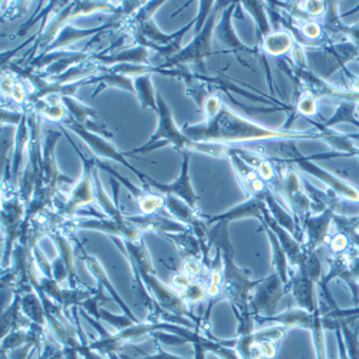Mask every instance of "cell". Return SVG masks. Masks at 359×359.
<instances>
[{"mask_svg": "<svg viewBox=\"0 0 359 359\" xmlns=\"http://www.w3.org/2000/svg\"><path fill=\"white\" fill-rule=\"evenodd\" d=\"M57 126H62V127H65V128H69L72 133H75L82 141H85V144H86L89 148L93 149L94 156H97V157H100V158H108V160H112V161H115V163H119V164L126 165V167H127L128 170H131L135 175H138V178L142 182L144 189L148 187V183L151 182V177H148V175H145L144 172H141L140 170L134 168V167L127 161L126 154H124V153H119L118 149H116L107 138H104V137H101V135H98V134H95V133H93V131H89L88 128H85V127L81 126L79 123L74 121V119L69 118V116H67V118L64 119V121H62L61 124H57Z\"/></svg>", "mask_w": 359, "mask_h": 359, "instance_id": "cell-10", "label": "cell"}, {"mask_svg": "<svg viewBox=\"0 0 359 359\" xmlns=\"http://www.w3.org/2000/svg\"><path fill=\"white\" fill-rule=\"evenodd\" d=\"M118 355H119V358H121V359H186V358H182V356H177V355H172V353L165 352L158 344H157V352L153 353V355H144V356H141V358H133V356L124 355V353H118ZM109 358H111V359H118V358L115 356V353L111 355Z\"/></svg>", "mask_w": 359, "mask_h": 359, "instance_id": "cell-42", "label": "cell"}, {"mask_svg": "<svg viewBox=\"0 0 359 359\" xmlns=\"http://www.w3.org/2000/svg\"><path fill=\"white\" fill-rule=\"evenodd\" d=\"M242 8H245L256 20L257 25V36L260 41H263L266 36L272 34V26L267 20L264 5L262 2H241Z\"/></svg>", "mask_w": 359, "mask_h": 359, "instance_id": "cell-36", "label": "cell"}, {"mask_svg": "<svg viewBox=\"0 0 359 359\" xmlns=\"http://www.w3.org/2000/svg\"><path fill=\"white\" fill-rule=\"evenodd\" d=\"M72 144L74 149L79 158L82 160V175L76 180L75 184L69 189V193L64 201V204L57 208V215L65 220H74L82 205L91 204L95 201V189H94V171L97 168V158L86 157L82 151H79L78 145L68 138Z\"/></svg>", "mask_w": 359, "mask_h": 359, "instance_id": "cell-7", "label": "cell"}, {"mask_svg": "<svg viewBox=\"0 0 359 359\" xmlns=\"http://www.w3.org/2000/svg\"><path fill=\"white\" fill-rule=\"evenodd\" d=\"M315 286L316 282L304 272L297 271V269L290 271V292L293 293L297 306L309 313H313L319 309L315 296Z\"/></svg>", "mask_w": 359, "mask_h": 359, "instance_id": "cell-19", "label": "cell"}, {"mask_svg": "<svg viewBox=\"0 0 359 359\" xmlns=\"http://www.w3.org/2000/svg\"><path fill=\"white\" fill-rule=\"evenodd\" d=\"M94 189H95V201L100 204V207L102 208V212L105 213V216L111 217L114 220H118V222H124L126 216L121 210V207H119L118 196L114 201L109 198V196L104 190V186L101 183V178H100V174H98L97 168L94 171Z\"/></svg>", "mask_w": 359, "mask_h": 359, "instance_id": "cell-31", "label": "cell"}, {"mask_svg": "<svg viewBox=\"0 0 359 359\" xmlns=\"http://www.w3.org/2000/svg\"><path fill=\"white\" fill-rule=\"evenodd\" d=\"M26 219V204L18 194L4 196L2 200V227H4V264L12 263V253L18 243L22 224Z\"/></svg>", "mask_w": 359, "mask_h": 359, "instance_id": "cell-15", "label": "cell"}, {"mask_svg": "<svg viewBox=\"0 0 359 359\" xmlns=\"http://www.w3.org/2000/svg\"><path fill=\"white\" fill-rule=\"evenodd\" d=\"M164 208L174 217V220L183 223L189 227H194L201 222L197 210L191 208L186 201L175 196H164Z\"/></svg>", "mask_w": 359, "mask_h": 359, "instance_id": "cell-29", "label": "cell"}, {"mask_svg": "<svg viewBox=\"0 0 359 359\" xmlns=\"http://www.w3.org/2000/svg\"><path fill=\"white\" fill-rule=\"evenodd\" d=\"M163 4L165 2H145L130 19L126 20L124 26H127V34L134 38V46H144L148 50H153L161 55L164 62H167L168 59L183 49L182 42L191 26L197 25V18L171 35L163 34L153 19L156 11L160 9Z\"/></svg>", "mask_w": 359, "mask_h": 359, "instance_id": "cell-3", "label": "cell"}, {"mask_svg": "<svg viewBox=\"0 0 359 359\" xmlns=\"http://www.w3.org/2000/svg\"><path fill=\"white\" fill-rule=\"evenodd\" d=\"M204 269L207 271V267L204 266L203 260H200V259H186L182 272L193 279V278H198L203 273Z\"/></svg>", "mask_w": 359, "mask_h": 359, "instance_id": "cell-40", "label": "cell"}, {"mask_svg": "<svg viewBox=\"0 0 359 359\" xmlns=\"http://www.w3.org/2000/svg\"><path fill=\"white\" fill-rule=\"evenodd\" d=\"M157 104H158V126L156 133L149 137L148 142L144 144L140 148L133 149L131 153L127 156L135 157V153L147 154L156 151V149L165 147V145H172L177 151H190V153H203L207 156H212L215 158H229L231 147L224 145V144H208V142H197L189 138L183 131H180L178 127L175 126L172 114L170 111V107L167 105L163 95H157Z\"/></svg>", "mask_w": 359, "mask_h": 359, "instance_id": "cell-4", "label": "cell"}, {"mask_svg": "<svg viewBox=\"0 0 359 359\" xmlns=\"http://www.w3.org/2000/svg\"><path fill=\"white\" fill-rule=\"evenodd\" d=\"M62 134H64L62 131H55V130L45 131L43 154L39 164V180L36 186L46 189L53 197H57L59 189L62 187V184H69V186L75 184V180L59 172L56 165L55 147L59 138L62 137Z\"/></svg>", "mask_w": 359, "mask_h": 359, "instance_id": "cell-12", "label": "cell"}, {"mask_svg": "<svg viewBox=\"0 0 359 359\" xmlns=\"http://www.w3.org/2000/svg\"><path fill=\"white\" fill-rule=\"evenodd\" d=\"M20 294H22V309H23L25 316L32 323L48 327L45 306L42 304L41 296L36 293V290H29V292L20 293Z\"/></svg>", "mask_w": 359, "mask_h": 359, "instance_id": "cell-32", "label": "cell"}, {"mask_svg": "<svg viewBox=\"0 0 359 359\" xmlns=\"http://www.w3.org/2000/svg\"><path fill=\"white\" fill-rule=\"evenodd\" d=\"M81 82H82V85H89V83L98 85L93 94V98H97L107 88H119V89H124V91H128L135 95L134 79L124 76V75H119L107 67H104L100 74H97L94 76H89Z\"/></svg>", "mask_w": 359, "mask_h": 359, "instance_id": "cell-22", "label": "cell"}, {"mask_svg": "<svg viewBox=\"0 0 359 359\" xmlns=\"http://www.w3.org/2000/svg\"><path fill=\"white\" fill-rule=\"evenodd\" d=\"M293 39L292 35L287 32H272L269 36H266L262 41V50L273 55V56H279L286 53L287 50H290L293 48Z\"/></svg>", "mask_w": 359, "mask_h": 359, "instance_id": "cell-34", "label": "cell"}, {"mask_svg": "<svg viewBox=\"0 0 359 359\" xmlns=\"http://www.w3.org/2000/svg\"><path fill=\"white\" fill-rule=\"evenodd\" d=\"M282 153H283V156H285V161H286V163H292V164H294L296 167L304 170L305 172H309V174L318 177L319 180H322V182H323L327 187H331L338 196H341V197H344V198H346V200H351V201H359V191H358L356 189H353V187L349 186L348 183L342 182V180L337 178L335 175L329 174L327 171L319 168L316 164L311 163L309 158L304 157L301 153L297 151L293 142L283 144V145H282Z\"/></svg>", "mask_w": 359, "mask_h": 359, "instance_id": "cell-14", "label": "cell"}, {"mask_svg": "<svg viewBox=\"0 0 359 359\" xmlns=\"http://www.w3.org/2000/svg\"><path fill=\"white\" fill-rule=\"evenodd\" d=\"M48 237H50V241L53 242L56 250H57V256H61L67 264V269H68V273H69V278H68V282H69V287L71 289H78L79 287V282H78V278L75 275V264H74V249H72V245L69 242V238L67 236V233L61 229V226L57 227H53Z\"/></svg>", "mask_w": 359, "mask_h": 359, "instance_id": "cell-24", "label": "cell"}, {"mask_svg": "<svg viewBox=\"0 0 359 359\" xmlns=\"http://www.w3.org/2000/svg\"><path fill=\"white\" fill-rule=\"evenodd\" d=\"M131 269H133V272L140 275V278L144 282V285L147 286L148 292L151 293V296L154 297V301L157 302V305L163 311H165L168 313H172V315H177V316H182V318H191V319H194L197 322V325L200 326L201 331L205 332V329L203 327V325L200 323L197 316H194L191 313V309L184 302V299L182 297V294H180V292H177L174 287H170V286L161 283L156 278V273L145 272V271H138V269H135V267H131Z\"/></svg>", "mask_w": 359, "mask_h": 359, "instance_id": "cell-11", "label": "cell"}, {"mask_svg": "<svg viewBox=\"0 0 359 359\" xmlns=\"http://www.w3.org/2000/svg\"><path fill=\"white\" fill-rule=\"evenodd\" d=\"M85 319L91 323L97 332L101 335L100 339L88 344V349L89 351H95L100 355H114V353H121L123 348L127 344H137V342H142L145 339H148L149 337H153L154 332H160L161 331V322H138L134 323L126 329H121L116 334H108L105 332L102 326L100 325V320L94 319L89 316L86 312H83Z\"/></svg>", "mask_w": 359, "mask_h": 359, "instance_id": "cell-6", "label": "cell"}, {"mask_svg": "<svg viewBox=\"0 0 359 359\" xmlns=\"http://www.w3.org/2000/svg\"><path fill=\"white\" fill-rule=\"evenodd\" d=\"M231 2H217V6H215V12L210 13L207 18L204 26L200 32L196 34L194 39L180 50L175 56L168 59L167 62H163L161 65L156 67L157 72L161 71H170L172 68H184L186 65H193L201 75H205V59L212 55V42L215 36V31L217 26V15L222 9H226L230 6Z\"/></svg>", "mask_w": 359, "mask_h": 359, "instance_id": "cell-5", "label": "cell"}, {"mask_svg": "<svg viewBox=\"0 0 359 359\" xmlns=\"http://www.w3.org/2000/svg\"><path fill=\"white\" fill-rule=\"evenodd\" d=\"M290 292L282 278L275 272L262 279L250 299V311L255 319H266L276 315L280 299Z\"/></svg>", "mask_w": 359, "mask_h": 359, "instance_id": "cell-13", "label": "cell"}, {"mask_svg": "<svg viewBox=\"0 0 359 359\" xmlns=\"http://www.w3.org/2000/svg\"><path fill=\"white\" fill-rule=\"evenodd\" d=\"M126 219L137 229L144 231H153L161 236L170 234V233H184L190 230L191 227L180 223L177 220L167 219L161 216L160 213L154 215H144V216H126Z\"/></svg>", "mask_w": 359, "mask_h": 359, "instance_id": "cell-20", "label": "cell"}, {"mask_svg": "<svg viewBox=\"0 0 359 359\" xmlns=\"http://www.w3.org/2000/svg\"><path fill=\"white\" fill-rule=\"evenodd\" d=\"M32 322L29 320L22 309V294L15 293L12 304L2 311V316H0V326H2V338L9 335L12 331L16 329H27L31 327Z\"/></svg>", "mask_w": 359, "mask_h": 359, "instance_id": "cell-26", "label": "cell"}, {"mask_svg": "<svg viewBox=\"0 0 359 359\" xmlns=\"http://www.w3.org/2000/svg\"><path fill=\"white\" fill-rule=\"evenodd\" d=\"M276 190L283 196L293 219L297 224V230H302V224L311 216L312 212H323L326 205L312 200L304 190L301 178L293 170H287L276 183Z\"/></svg>", "mask_w": 359, "mask_h": 359, "instance_id": "cell-8", "label": "cell"}, {"mask_svg": "<svg viewBox=\"0 0 359 359\" xmlns=\"http://www.w3.org/2000/svg\"><path fill=\"white\" fill-rule=\"evenodd\" d=\"M82 253H83V260H85V263H86V267H88L89 273H93V275L95 276V279L98 280V285H101L104 289H107V290L111 293V296H112V299H114V302L118 304V306L121 308V311L124 312V315H127L128 318H131L134 322H140V320L137 319V316L133 313V311L126 305V302H124L123 299L119 297V294L116 293L115 287L112 286L111 280L108 279V276H107V273H105V271H104V267L101 266V263L98 262V259H95L94 256L86 255L83 250H82Z\"/></svg>", "mask_w": 359, "mask_h": 359, "instance_id": "cell-27", "label": "cell"}, {"mask_svg": "<svg viewBox=\"0 0 359 359\" xmlns=\"http://www.w3.org/2000/svg\"><path fill=\"white\" fill-rule=\"evenodd\" d=\"M302 34L305 38H311V39H318L322 34V29L318 23L313 22H308L302 26Z\"/></svg>", "mask_w": 359, "mask_h": 359, "instance_id": "cell-44", "label": "cell"}, {"mask_svg": "<svg viewBox=\"0 0 359 359\" xmlns=\"http://www.w3.org/2000/svg\"><path fill=\"white\" fill-rule=\"evenodd\" d=\"M91 216L89 219H81V220H67L62 224V230L65 233H75V230H98L102 231L111 237H119L124 241H133L138 242L142 238V231L137 227H134L127 219L124 222H118L111 217L102 216L100 213H91V212H78L76 216Z\"/></svg>", "mask_w": 359, "mask_h": 359, "instance_id": "cell-9", "label": "cell"}, {"mask_svg": "<svg viewBox=\"0 0 359 359\" xmlns=\"http://www.w3.org/2000/svg\"><path fill=\"white\" fill-rule=\"evenodd\" d=\"M23 112H25V116L20 121V124L16 127V133H15V151H13V161H12V175H13L15 189L19 186L22 161H23L25 153L27 151L29 141H31V127H29V121H27V112L25 109Z\"/></svg>", "mask_w": 359, "mask_h": 359, "instance_id": "cell-25", "label": "cell"}, {"mask_svg": "<svg viewBox=\"0 0 359 359\" xmlns=\"http://www.w3.org/2000/svg\"><path fill=\"white\" fill-rule=\"evenodd\" d=\"M353 111H355V104H346L345 102L339 107L338 112L332 116V119H329V121L325 126H318V128L323 130L326 127H331V126H334L337 123H342V121H349V123L356 124L355 119H353Z\"/></svg>", "mask_w": 359, "mask_h": 359, "instance_id": "cell-38", "label": "cell"}, {"mask_svg": "<svg viewBox=\"0 0 359 359\" xmlns=\"http://www.w3.org/2000/svg\"><path fill=\"white\" fill-rule=\"evenodd\" d=\"M35 349H39L38 344L35 342H29L20 348H16L8 353H0L2 355V359H29V356L32 355Z\"/></svg>", "mask_w": 359, "mask_h": 359, "instance_id": "cell-39", "label": "cell"}, {"mask_svg": "<svg viewBox=\"0 0 359 359\" xmlns=\"http://www.w3.org/2000/svg\"><path fill=\"white\" fill-rule=\"evenodd\" d=\"M238 2H231L229 8H226L222 13V18L216 26V31H215V36L217 38V41L226 46L229 50L236 55V57L238 61H242L241 55L242 53H249L253 55L255 52L252 49H249L246 45H243L241 42V39L237 38L236 32H234V27H233V13L237 9Z\"/></svg>", "mask_w": 359, "mask_h": 359, "instance_id": "cell-18", "label": "cell"}, {"mask_svg": "<svg viewBox=\"0 0 359 359\" xmlns=\"http://www.w3.org/2000/svg\"><path fill=\"white\" fill-rule=\"evenodd\" d=\"M182 297L184 299V302L189 306H194V305H201L203 302H205V297H208L207 293V286H204V283L201 280H193L189 286H186L182 292H180Z\"/></svg>", "mask_w": 359, "mask_h": 359, "instance_id": "cell-37", "label": "cell"}, {"mask_svg": "<svg viewBox=\"0 0 359 359\" xmlns=\"http://www.w3.org/2000/svg\"><path fill=\"white\" fill-rule=\"evenodd\" d=\"M190 158H191V153L190 151H184L183 153V161H182V170H180V175L174 180L172 183L163 184V183H158V182H156V180L151 178V182L148 183V187L144 189V190H148L149 187H153L157 191H160L163 196H175L178 198H182L183 201H186L191 208H194V210H197L198 196L196 194V191H194V189L191 186V180H190V174H189Z\"/></svg>", "mask_w": 359, "mask_h": 359, "instance_id": "cell-16", "label": "cell"}, {"mask_svg": "<svg viewBox=\"0 0 359 359\" xmlns=\"http://www.w3.org/2000/svg\"><path fill=\"white\" fill-rule=\"evenodd\" d=\"M325 8L326 5L323 2H305V11L309 16H319Z\"/></svg>", "mask_w": 359, "mask_h": 359, "instance_id": "cell-45", "label": "cell"}, {"mask_svg": "<svg viewBox=\"0 0 359 359\" xmlns=\"http://www.w3.org/2000/svg\"><path fill=\"white\" fill-rule=\"evenodd\" d=\"M264 230L267 233V237H269V242H271V248H272V262H273V266L276 269V273L282 278L283 283L289 287L290 290V263H289V259L285 253V250L282 249V245L279 242V238L276 237V234L264 226Z\"/></svg>", "mask_w": 359, "mask_h": 359, "instance_id": "cell-30", "label": "cell"}, {"mask_svg": "<svg viewBox=\"0 0 359 359\" xmlns=\"http://www.w3.org/2000/svg\"><path fill=\"white\" fill-rule=\"evenodd\" d=\"M296 111L305 116H311L316 114V98L311 94H305L301 100H299L296 105Z\"/></svg>", "mask_w": 359, "mask_h": 359, "instance_id": "cell-41", "label": "cell"}, {"mask_svg": "<svg viewBox=\"0 0 359 359\" xmlns=\"http://www.w3.org/2000/svg\"><path fill=\"white\" fill-rule=\"evenodd\" d=\"M266 208H267V205L263 200H260L257 197H249L245 203L230 208V210L226 213H222L217 216H201V219L205 224L220 223V222L230 223L233 220L246 219V217H256L257 220L262 222Z\"/></svg>", "mask_w": 359, "mask_h": 359, "instance_id": "cell-21", "label": "cell"}, {"mask_svg": "<svg viewBox=\"0 0 359 359\" xmlns=\"http://www.w3.org/2000/svg\"><path fill=\"white\" fill-rule=\"evenodd\" d=\"M163 237H165L167 241H170L175 245L178 253L182 255V257H184V260L186 259H200L204 263L201 243L193 229H190L184 233H170Z\"/></svg>", "mask_w": 359, "mask_h": 359, "instance_id": "cell-28", "label": "cell"}, {"mask_svg": "<svg viewBox=\"0 0 359 359\" xmlns=\"http://www.w3.org/2000/svg\"><path fill=\"white\" fill-rule=\"evenodd\" d=\"M183 133L197 142L208 144H237L260 140H326V133L289 131L263 127L252 119L233 112L227 105H222L219 114L210 121L197 126H184Z\"/></svg>", "mask_w": 359, "mask_h": 359, "instance_id": "cell-1", "label": "cell"}, {"mask_svg": "<svg viewBox=\"0 0 359 359\" xmlns=\"http://www.w3.org/2000/svg\"><path fill=\"white\" fill-rule=\"evenodd\" d=\"M134 86H135V95H137L141 107L149 108L154 112H157L158 111V104H157L158 94H156L151 74L134 78Z\"/></svg>", "mask_w": 359, "mask_h": 359, "instance_id": "cell-33", "label": "cell"}, {"mask_svg": "<svg viewBox=\"0 0 359 359\" xmlns=\"http://www.w3.org/2000/svg\"><path fill=\"white\" fill-rule=\"evenodd\" d=\"M94 59L102 67H107V68L118 64L149 65V50L144 46H133L128 49H121L118 53H112V55L94 53Z\"/></svg>", "mask_w": 359, "mask_h": 359, "instance_id": "cell-23", "label": "cell"}, {"mask_svg": "<svg viewBox=\"0 0 359 359\" xmlns=\"http://www.w3.org/2000/svg\"><path fill=\"white\" fill-rule=\"evenodd\" d=\"M335 212L332 207H326L323 212L318 216H309L302 224V230L306 236V242L304 245V250L306 252H318V249L325 245L329 236V229L334 223Z\"/></svg>", "mask_w": 359, "mask_h": 359, "instance_id": "cell-17", "label": "cell"}, {"mask_svg": "<svg viewBox=\"0 0 359 359\" xmlns=\"http://www.w3.org/2000/svg\"><path fill=\"white\" fill-rule=\"evenodd\" d=\"M207 238L210 246L220 250L223 259V280L222 289L216 299L208 301L207 309L203 315V326L208 332V319H210L213 308L223 301L230 302L236 318H243L253 315L250 311V299L255 289L259 286L262 279L252 280L245 271L237 267L234 262V249L229 237V223L220 222L215 227L207 229Z\"/></svg>", "mask_w": 359, "mask_h": 359, "instance_id": "cell-2", "label": "cell"}, {"mask_svg": "<svg viewBox=\"0 0 359 359\" xmlns=\"http://www.w3.org/2000/svg\"><path fill=\"white\" fill-rule=\"evenodd\" d=\"M25 116V112H16V111H9L6 107L2 108V124H16V127L20 124V121Z\"/></svg>", "mask_w": 359, "mask_h": 359, "instance_id": "cell-43", "label": "cell"}, {"mask_svg": "<svg viewBox=\"0 0 359 359\" xmlns=\"http://www.w3.org/2000/svg\"><path fill=\"white\" fill-rule=\"evenodd\" d=\"M312 335V342L315 346L316 359H327L326 356V342H325V326H323V313L318 309L313 313V322L309 327Z\"/></svg>", "mask_w": 359, "mask_h": 359, "instance_id": "cell-35", "label": "cell"}]
</instances>
